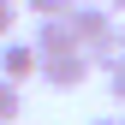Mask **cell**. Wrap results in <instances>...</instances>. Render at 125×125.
I'll return each instance as SVG.
<instances>
[{
  "label": "cell",
  "mask_w": 125,
  "mask_h": 125,
  "mask_svg": "<svg viewBox=\"0 0 125 125\" xmlns=\"http://www.w3.org/2000/svg\"><path fill=\"white\" fill-rule=\"evenodd\" d=\"M89 72H95V66H89V54H83V48H66V54H42V66H36V77H42L48 89H77Z\"/></svg>",
  "instance_id": "obj_1"
},
{
  "label": "cell",
  "mask_w": 125,
  "mask_h": 125,
  "mask_svg": "<svg viewBox=\"0 0 125 125\" xmlns=\"http://www.w3.org/2000/svg\"><path fill=\"white\" fill-rule=\"evenodd\" d=\"M66 24H72V36H77V48H89V42H95L101 30L113 24V12H107V6H95V0H77V6L66 12Z\"/></svg>",
  "instance_id": "obj_2"
},
{
  "label": "cell",
  "mask_w": 125,
  "mask_h": 125,
  "mask_svg": "<svg viewBox=\"0 0 125 125\" xmlns=\"http://www.w3.org/2000/svg\"><path fill=\"white\" fill-rule=\"evenodd\" d=\"M42 66V54H36V42H0V77H12V83H24V77H36Z\"/></svg>",
  "instance_id": "obj_3"
},
{
  "label": "cell",
  "mask_w": 125,
  "mask_h": 125,
  "mask_svg": "<svg viewBox=\"0 0 125 125\" xmlns=\"http://www.w3.org/2000/svg\"><path fill=\"white\" fill-rule=\"evenodd\" d=\"M83 54H89V66H95V72H113V66H125V24H107V30L89 42Z\"/></svg>",
  "instance_id": "obj_4"
},
{
  "label": "cell",
  "mask_w": 125,
  "mask_h": 125,
  "mask_svg": "<svg viewBox=\"0 0 125 125\" xmlns=\"http://www.w3.org/2000/svg\"><path fill=\"white\" fill-rule=\"evenodd\" d=\"M36 54H66V48H77V36H72V24L66 18H36Z\"/></svg>",
  "instance_id": "obj_5"
},
{
  "label": "cell",
  "mask_w": 125,
  "mask_h": 125,
  "mask_svg": "<svg viewBox=\"0 0 125 125\" xmlns=\"http://www.w3.org/2000/svg\"><path fill=\"white\" fill-rule=\"evenodd\" d=\"M24 113V83H12V77H0V125H12Z\"/></svg>",
  "instance_id": "obj_6"
},
{
  "label": "cell",
  "mask_w": 125,
  "mask_h": 125,
  "mask_svg": "<svg viewBox=\"0 0 125 125\" xmlns=\"http://www.w3.org/2000/svg\"><path fill=\"white\" fill-rule=\"evenodd\" d=\"M72 6H77V0H24V12H30V18H66Z\"/></svg>",
  "instance_id": "obj_7"
},
{
  "label": "cell",
  "mask_w": 125,
  "mask_h": 125,
  "mask_svg": "<svg viewBox=\"0 0 125 125\" xmlns=\"http://www.w3.org/2000/svg\"><path fill=\"white\" fill-rule=\"evenodd\" d=\"M12 24H18V0H0V42L12 36Z\"/></svg>",
  "instance_id": "obj_8"
},
{
  "label": "cell",
  "mask_w": 125,
  "mask_h": 125,
  "mask_svg": "<svg viewBox=\"0 0 125 125\" xmlns=\"http://www.w3.org/2000/svg\"><path fill=\"white\" fill-rule=\"evenodd\" d=\"M107 89H113V101L125 107V66H113V72H107Z\"/></svg>",
  "instance_id": "obj_9"
},
{
  "label": "cell",
  "mask_w": 125,
  "mask_h": 125,
  "mask_svg": "<svg viewBox=\"0 0 125 125\" xmlns=\"http://www.w3.org/2000/svg\"><path fill=\"white\" fill-rule=\"evenodd\" d=\"M89 125H125V119H113V113H101V119H89Z\"/></svg>",
  "instance_id": "obj_10"
},
{
  "label": "cell",
  "mask_w": 125,
  "mask_h": 125,
  "mask_svg": "<svg viewBox=\"0 0 125 125\" xmlns=\"http://www.w3.org/2000/svg\"><path fill=\"white\" fill-rule=\"evenodd\" d=\"M101 6H107V12H125V0H101Z\"/></svg>",
  "instance_id": "obj_11"
}]
</instances>
